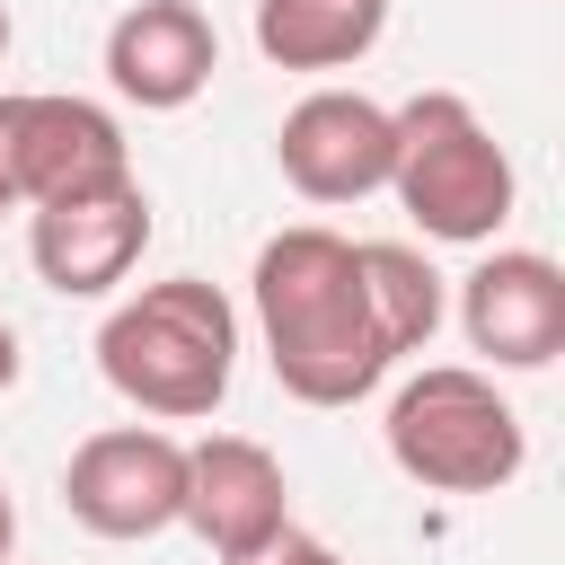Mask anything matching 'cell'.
Listing matches in <instances>:
<instances>
[{
    "label": "cell",
    "instance_id": "1",
    "mask_svg": "<svg viewBox=\"0 0 565 565\" xmlns=\"http://www.w3.org/2000/svg\"><path fill=\"white\" fill-rule=\"evenodd\" d=\"M247 300H256V335H265V362H274L282 397L353 406V397H371L388 380V344H380L362 256H353L344 230H327V221L274 230L256 247Z\"/></svg>",
    "mask_w": 565,
    "mask_h": 565
},
{
    "label": "cell",
    "instance_id": "2",
    "mask_svg": "<svg viewBox=\"0 0 565 565\" xmlns=\"http://www.w3.org/2000/svg\"><path fill=\"white\" fill-rule=\"evenodd\" d=\"M97 371H106V388L124 406H141L159 424H203L238 380V309H230V291L203 282V274L141 282L132 300L106 309Z\"/></svg>",
    "mask_w": 565,
    "mask_h": 565
},
{
    "label": "cell",
    "instance_id": "3",
    "mask_svg": "<svg viewBox=\"0 0 565 565\" xmlns=\"http://www.w3.org/2000/svg\"><path fill=\"white\" fill-rule=\"evenodd\" d=\"M388 194L397 212L441 238V247H486L512 221V150L486 132V115L459 88H415L406 106H388Z\"/></svg>",
    "mask_w": 565,
    "mask_h": 565
},
{
    "label": "cell",
    "instance_id": "4",
    "mask_svg": "<svg viewBox=\"0 0 565 565\" xmlns=\"http://www.w3.org/2000/svg\"><path fill=\"white\" fill-rule=\"evenodd\" d=\"M397 477H415L424 494H503L530 468V433L512 415V397L494 388V371L477 362H424L380 424Z\"/></svg>",
    "mask_w": 565,
    "mask_h": 565
},
{
    "label": "cell",
    "instance_id": "5",
    "mask_svg": "<svg viewBox=\"0 0 565 565\" xmlns=\"http://www.w3.org/2000/svg\"><path fill=\"white\" fill-rule=\"evenodd\" d=\"M132 177V141L97 97L0 88V212H44Z\"/></svg>",
    "mask_w": 565,
    "mask_h": 565
},
{
    "label": "cell",
    "instance_id": "6",
    "mask_svg": "<svg viewBox=\"0 0 565 565\" xmlns=\"http://www.w3.org/2000/svg\"><path fill=\"white\" fill-rule=\"evenodd\" d=\"M62 503L97 539H159L185 512V441L159 424H106L71 450Z\"/></svg>",
    "mask_w": 565,
    "mask_h": 565
},
{
    "label": "cell",
    "instance_id": "7",
    "mask_svg": "<svg viewBox=\"0 0 565 565\" xmlns=\"http://www.w3.org/2000/svg\"><path fill=\"white\" fill-rule=\"evenodd\" d=\"M388 106L362 97V88H309L282 132H274V159H282V185L300 203H371L388 194Z\"/></svg>",
    "mask_w": 565,
    "mask_h": 565
},
{
    "label": "cell",
    "instance_id": "8",
    "mask_svg": "<svg viewBox=\"0 0 565 565\" xmlns=\"http://www.w3.org/2000/svg\"><path fill=\"white\" fill-rule=\"evenodd\" d=\"M459 335L494 371H547L565 353V265L539 247H494L459 274Z\"/></svg>",
    "mask_w": 565,
    "mask_h": 565
},
{
    "label": "cell",
    "instance_id": "9",
    "mask_svg": "<svg viewBox=\"0 0 565 565\" xmlns=\"http://www.w3.org/2000/svg\"><path fill=\"white\" fill-rule=\"evenodd\" d=\"M141 247H150V194H141V177L26 212V265L62 300H106L141 265Z\"/></svg>",
    "mask_w": 565,
    "mask_h": 565
},
{
    "label": "cell",
    "instance_id": "10",
    "mask_svg": "<svg viewBox=\"0 0 565 565\" xmlns=\"http://www.w3.org/2000/svg\"><path fill=\"white\" fill-rule=\"evenodd\" d=\"M177 521L212 547V565L282 539V530H291L282 459H274L265 441H247V433H203V441H185V512H177Z\"/></svg>",
    "mask_w": 565,
    "mask_h": 565
},
{
    "label": "cell",
    "instance_id": "11",
    "mask_svg": "<svg viewBox=\"0 0 565 565\" xmlns=\"http://www.w3.org/2000/svg\"><path fill=\"white\" fill-rule=\"evenodd\" d=\"M221 71V35L194 0H132L106 26V88L141 115H177L212 88Z\"/></svg>",
    "mask_w": 565,
    "mask_h": 565
},
{
    "label": "cell",
    "instance_id": "12",
    "mask_svg": "<svg viewBox=\"0 0 565 565\" xmlns=\"http://www.w3.org/2000/svg\"><path fill=\"white\" fill-rule=\"evenodd\" d=\"M388 26V0H256V53L274 71H353Z\"/></svg>",
    "mask_w": 565,
    "mask_h": 565
},
{
    "label": "cell",
    "instance_id": "13",
    "mask_svg": "<svg viewBox=\"0 0 565 565\" xmlns=\"http://www.w3.org/2000/svg\"><path fill=\"white\" fill-rule=\"evenodd\" d=\"M353 256H362V291H371V318H380L388 362L424 353L433 327H441V274L415 247H397V238H353Z\"/></svg>",
    "mask_w": 565,
    "mask_h": 565
},
{
    "label": "cell",
    "instance_id": "14",
    "mask_svg": "<svg viewBox=\"0 0 565 565\" xmlns=\"http://www.w3.org/2000/svg\"><path fill=\"white\" fill-rule=\"evenodd\" d=\"M230 565H353V556H335V547L309 539V530H282V539H265V547H247V556H230Z\"/></svg>",
    "mask_w": 565,
    "mask_h": 565
},
{
    "label": "cell",
    "instance_id": "15",
    "mask_svg": "<svg viewBox=\"0 0 565 565\" xmlns=\"http://www.w3.org/2000/svg\"><path fill=\"white\" fill-rule=\"evenodd\" d=\"M18 371H26V353H18V327H9V318H0V397H9V388H18Z\"/></svg>",
    "mask_w": 565,
    "mask_h": 565
},
{
    "label": "cell",
    "instance_id": "16",
    "mask_svg": "<svg viewBox=\"0 0 565 565\" xmlns=\"http://www.w3.org/2000/svg\"><path fill=\"white\" fill-rule=\"evenodd\" d=\"M9 547H18V503H9V486H0V565H9Z\"/></svg>",
    "mask_w": 565,
    "mask_h": 565
},
{
    "label": "cell",
    "instance_id": "17",
    "mask_svg": "<svg viewBox=\"0 0 565 565\" xmlns=\"http://www.w3.org/2000/svg\"><path fill=\"white\" fill-rule=\"evenodd\" d=\"M9 35H18V26H9V0H0V62H9Z\"/></svg>",
    "mask_w": 565,
    "mask_h": 565
}]
</instances>
